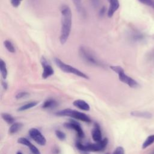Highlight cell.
<instances>
[{"instance_id": "28", "label": "cell", "mask_w": 154, "mask_h": 154, "mask_svg": "<svg viewBox=\"0 0 154 154\" xmlns=\"http://www.w3.org/2000/svg\"><path fill=\"white\" fill-rule=\"evenodd\" d=\"M29 150L30 151L32 152V154H41L40 151L38 150V149L34 146V144H32L29 147Z\"/></svg>"}, {"instance_id": "4", "label": "cell", "mask_w": 154, "mask_h": 154, "mask_svg": "<svg viewBox=\"0 0 154 154\" xmlns=\"http://www.w3.org/2000/svg\"><path fill=\"white\" fill-rule=\"evenodd\" d=\"M55 114L60 117H70L76 120H81L86 123L91 122V119L85 113L70 108H66L63 110H60L57 111Z\"/></svg>"}, {"instance_id": "1", "label": "cell", "mask_w": 154, "mask_h": 154, "mask_svg": "<svg viewBox=\"0 0 154 154\" xmlns=\"http://www.w3.org/2000/svg\"><path fill=\"white\" fill-rule=\"evenodd\" d=\"M61 13V30L60 42L64 45L67 41L72 29V14L70 7L67 5H63L60 8Z\"/></svg>"}, {"instance_id": "3", "label": "cell", "mask_w": 154, "mask_h": 154, "mask_svg": "<svg viewBox=\"0 0 154 154\" xmlns=\"http://www.w3.org/2000/svg\"><path fill=\"white\" fill-rule=\"evenodd\" d=\"M79 55L82 61L90 66L103 67V63L97 58L94 53L85 46H81L79 49Z\"/></svg>"}, {"instance_id": "15", "label": "cell", "mask_w": 154, "mask_h": 154, "mask_svg": "<svg viewBox=\"0 0 154 154\" xmlns=\"http://www.w3.org/2000/svg\"><path fill=\"white\" fill-rule=\"evenodd\" d=\"M58 105V102L53 99H48L42 104V108L43 109H52Z\"/></svg>"}, {"instance_id": "19", "label": "cell", "mask_w": 154, "mask_h": 154, "mask_svg": "<svg viewBox=\"0 0 154 154\" xmlns=\"http://www.w3.org/2000/svg\"><path fill=\"white\" fill-rule=\"evenodd\" d=\"M0 72L2 78L4 79H6L8 75L7 69L5 63L2 59L0 60Z\"/></svg>"}, {"instance_id": "12", "label": "cell", "mask_w": 154, "mask_h": 154, "mask_svg": "<svg viewBox=\"0 0 154 154\" xmlns=\"http://www.w3.org/2000/svg\"><path fill=\"white\" fill-rule=\"evenodd\" d=\"M129 37L131 41L134 42H138L142 41L144 38V36L140 31L137 30H132L131 31Z\"/></svg>"}, {"instance_id": "23", "label": "cell", "mask_w": 154, "mask_h": 154, "mask_svg": "<svg viewBox=\"0 0 154 154\" xmlns=\"http://www.w3.org/2000/svg\"><path fill=\"white\" fill-rule=\"evenodd\" d=\"M55 134L56 137L61 141H63V140H66V135L65 133L60 130H58V129L56 130L55 131Z\"/></svg>"}, {"instance_id": "27", "label": "cell", "mask_w": 154, "mask_h": 154, "mask_svg": "<svg viewBox=\"0 0 154 154\" xmlns=\"http://www.w3.org/2000/svg\"><path fill=\"white\" fill-rule=\"evenodd\" d=\"M112 154H125L124 148L122 146L117 147L114 150Z\"/></svg>"}, {"instance_id": "17", "label": "cell", "mask_w": 154, "mask_h": 154, "mask_svg": "<svg viewBox=\"0 0 154 154\" xmlns=\"http://www.w3.org/2000/svg\"><path fill=\"white\" fill-rule=\"evenodd\" d=\"M38 103V102L37 101H32V102H30L29 103H27L21 106H20L18 109L17 111H26L27 109H31L33 107H35V106L37 105V104Z\"/></svg>"}, {"instance_id": "7", "label": "cell", "mask_w": 154, "mask_h": 154, "mask_svg": "<svg viewBox=\"0 0 154 154\" xmlns=\"http://www.w3.org/2000/svg\"><path fill=\"white\" fill-rule=\"evenodd\" d=\"M28 134L29 137L38 144L40 146H45L46 143V139L41 132L37 128H31Z\"/></svg>"}, {"instance_id": "29", "label": "cell", "mask_w": 154, "mask_h": 154, "mask_svg": "<svg viewBox=\"0 0 154 154\" xmlns=\"http://www.w3.org/2000/svg\"><path fill=\"white\" fill-rule=\"evenodd\" d=\"M22 1V0H10L11 4L12 5L13 7H14L15 8L18 7L20 5Z\"/></svg>"}, {"instance_id": "16", "label": "cell", "mask_w": 154, "mask_h": 154, "mask_svg": "<svg viewBox=\"0 0 154 154\" xmlns=\"http://www.w3.org/2000/svg\"><path fill=\"white\" fill-rule=\"evenodd\" d=\"M23 127V124L20 122H14L11 125L8 129V133L10 134H14L19 131Z\"/></svg>"}, {"instance_id": "34", "label": "cell", "mask_w": 154, "mask_h": 154, "mask_svg": "<svg viewBox=\"0 0 154 154\" xmlns=\"http://www.w3.org/2000/svg\"><path fill=\"white\" fill-rule=\"evenodd\" d=\"M106 154H109V153H106Z\"/></svg>"}, {"instance_id": "5", "label": "cell", "mask_w": 154, "mask_h": 154, "mask_svg": "<svg viewBox=\"0 0 154 154\" xmlns=\"http://www.w3.org/2000/svg\"><path fill=\"white\" fill-rule=\"evenodd\" d=\"M111 69L117 73L119 80L124 84L128 85L131 88H136L138 87L139 84L133 78L127 75L124 71V69L120 66H111Z\"/></svg>"}, {"instance_id": "21", "label": "cell", "mask_w": 154, "mask_h": 154, "mask_svg": "<svg viewBox=\"0 0 154 154\" xmlns=\"http://www.w3.org/2000/svg\"><path fill=\"white\" fill-rule=\"evenodd\" d=\"M4 45L8 52H10L11 53H14L15 52L14 46L10 40H5L4 42Z\"/></svg>"}, {"instance_id": "31", "label": "cell", "mask_w": 154, "mask_h": 154, "mask_svg": "<svg viewBox=\"0 0 154 154\" xmlns=\"http://www.w3.org/2000/svg\"><path fill=\"white\" fill-rule=\"evenodd\" d=\"M105 12V7H103L100 9V12H99V14H100V16H102L103 14H104Z\"/></svg>"}, {"instance_id": "30", "label": "cell", "mask_w": 154, "mask_h": 154, "mask_svg": "<svg viewBox=\"0 0 154 154\" xmlns=\"http://www.w3.org/2000/svg\"><path fill=\"white\" fill-rule=\"evenodd\" d=\"M91 1L92 2V4L93 5V6L94 7H97L99 4V0H91Z\"/></svg>"}, {"instance_id": "24", "label": "cell", "mask_w": 154, "mask_h": 154, "mask_svg": "<svg viewBox=\"0 0 154 154\" xmlns=\"http://www.w3.org/2000/svg\"><path fill=\"white\" fill-rule=\"evenodd\" d=\"M138 1L154 9V0H138Z\"/></svg>"}, {"instance_id": "20", "label": "cell", "mask_w": 154, "mask_h": 154, "mask_svg": "<svg viewBox=\"0 0 154 154\" xmlns=\"http://www.w3.org/2000/svg\"><path fill=\"white\" fill-rule=\"evenodd\" d=\"M154 143V134L150 135L147 137V138L145 140L144 143L142 144V149H145L147 147L150 146Z\"/></svg>"}, {"instance_id": "6", "label": "cell", "mask_w": 154, "mask_h": 154, "mask_svg": "<svg viewBox=\"0 0 154 154\" xmlns=\"http://www.w3.org/2000/svg\"><path fill=\"white\" fill-rule=\"evenodd\" d=\"M54 62H55V64L57 65V66L58 67H59L63 72H64L65 73L73 74L76 76H79L81 78H84L86 79H89V77L87 75H86L85 73L80 71L79 69H78L69 64H67L64 63L58 58H54Z\"/></svg>"}, {"instance_id": "9", "label": "cell", "mask_w": 154, "mask_h": 154, "mask_svg": "<svg viewBox=\"0 0 154 154\" xmlns=\"http://www.w3.org/2000/svg\"><path fill=\"white\" fill-rule=\"evenodd\" d=\"M64 128L69 129H73L74 130L77 135L78 137L80 138H82L84 137L85 134L84 131L82 130L80 124L74 120H70L69 122H65L63 124Z\"/></svg>"}, {"instance_id": "22", "label": "cell", "mask_w": 154, "mask_h": 154, "mask_svg": "<svg viewBox=\"0 0 154 154\" xmlns=\"http://www.w3.org/2000/svg\"><path fill=\"white\" fill-rule=\"evenodd\" d=\"M17 143L19 144H21L22 145L26 146L28 147H29L32 144L28 139H27L26 138H25V137H20V138H18Z\"/></svg>"}, {"instance_id": "11", "label": "cell", "mask_w": 154, "mask_h": 154, "mask_svg": "<svg viewBox=\"0 0 154 154\" xmlns=\"http://www.w3.org/2000/svg\"><path fill=\"white\" fill-rule=\"evenodd\" d=\"M109 2V8L108 10V16L111 17L114 13L119 9L120 4L119 0H108Z\"/></svg>"}, {"instance_id": "33", "label": "cell", "mask_w": 154, "mask_h": 154, "mask_svg": "<svg viewBox=\"0 0 154 154\" xmlns=\"http://www.w3.org/2000/svg\"><path fill=\"white\" fill-rule=\"evenodd\" d=\"M16 154H22V153L20 152H17Z\"/></svg>"}, {"instance_id": "10", "label": "cell", "mask_w": 154, "mask_h": 154, "mask_svg": "<svg viewBox=\"0 0 154 154\" xmlns=\"http://www.w3.org/2000/svg\"><path fill=\"white\" fill-rule=\"evenodd\" d=\"M91 136L93 140L96 142H99L102 140L100 127L96 122L94 123V127L91 131Z\"/></svg>"}, {"instance_id": "8", "label": "cell", "mask_w": 154, "mask_h": 154, "mask_svg": "<svg viewBox=\"0 0 154 154\" xmlns=\"http://www.w3.org/2000/svg\"><path fill=\"white\" fill-rule=\"evenodd\" d=\"M40 63L43 68V72L42 74V77L43 79H46L54 75V70L45 57H42Z\"/></svg>"}, {"instance_id": "26", "label": "cell", "mask_w": 154, "mask_h": 154, "mask_svg": "<svg viewBox=\"0 0 154 154\" xmlns=\"http://www.w3.org/2000/svg\"><path fill=\"white\" fill-rule=\"evenodd\" d=\"M76 10L78 12H81L82 10V3L81 0H72Z\"/></svg>"}, {"instance_id": "14", "label": "cell", "mask_w": 154, "mask_h": 154, "mask_svg": "<svg viewBox=\"0 0 154 154\" xmlns=\"http://www.w3.org/2000/svg\"><path fill=\"white\" fill-rule=\"evenodd\" d=\"M131 115L134 117H137L144 119H150L152 117V114L148 111H133L131 112Z\"/></svg>"}, {"instance_id": "13", "label": "cell", "mask_w": 154, "mask_h": 154, "mask_svg": "<svg viewBox=\"0 0 154 154\" xmlns=\"http://www.w3.org/2000/svg\"><path fill=\"white\" fill-rule=\"evenodd\" d=\"M73 105L75 107L83 111H87L90 109V106L89 104L87 102H86L85 100L82 99H77L74 100L73 102Z\"/></svg>"}, {"instance_id": "18", "label": "cell", "mask_w": 154, "mask_h": 154, "mask_svg": "<svg viewBox=\"0 0 154 154\" xmlns=\"http://www.w3.org/2000/svg\"><path fill=\"white\" fill-rule=\"evenodd\" d=\"M1 117L9 125H12L15 122L14 118L11 114L7 112L1 113Z\"/></svg>"}, {"instance_id": "25", "label": "cell", "mask_w": 154, "mask_h": 154, "mask_svg": "<svg viewBox=\"0 0 154 154\" xmlns=\"http://www.w3.org/2000/svg\"><path fill=\"white\" fill-rule=\"evenodd\" d=\"M29 95V94L26 91H20L16 94V95L15 96V97L16 99H20L27 97Z\"/></svg>"}, {"instance_id": "2", "label": "cell", "mask_w": 154, "mask_h": 154, "mask_svg": "<svg viewBox=\"0 0 154 154\" xmlns=\"http://www.w3.org/2000/svg\"><path fill=\"white\" fill-rule=\"evenodd\" d=\"M108 143L107 138H104L99 142L96 143H87L83 144L80 141H76L75 144L76 147L82 152H100L105 149Z\"/></svg>"}, {"instance_id": "35", "label": "cell", "mask_w": 154, "mask_h": 154, "mask_svg": "<svg viewBox=\"0 0 154 154\" xmlns=\"http://www.w3.org/2000/svg\"><path fill=\"white\" fill-rule=\"evenodd\" d=\"M153 154H154V153H153Z\"/></svg>"}, {"instance_id": "32", "label": "cell", "mask_w": 154, "mask_h": 154, "mask_svg": "<svg viewBox=\"0 0 154 154\" xmlns=\"http://www.w3.org/2000/svg\"><path fill=\"white\" fill-rule=\"evenodd\" d=\"M2 86L4 90H6L7 88V84L5 81L2 82Z\"/></svg>"}]
</instances>
